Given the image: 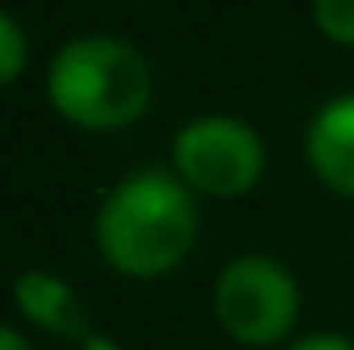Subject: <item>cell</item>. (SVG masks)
<instances>
[{
	"label": "cell",
	"mask_w": 354,
	"mask_h": 350,
	"mask_svg": "<svg viewBox=\"0 0 354 350\" xmlns=\"http://www.w3.org/2000/svg\"><path fill=\"white\" fill-rule=\"evenodd\" d=\"M14 306L32 328H41V333H50V337H63V342L81 346L95 333V328L86 324V315H81V301H77V292H72V283H63L59 274H50V270H23L18 274L14 279Z\"/></svg>",
	"instance_id": "8992f818"
},
{
	"label": "cell",
	"mask_w": 354,
	"mask_h": 350,
	"mask_svg": "<svg viewBox=\"0 0 354 350\" xmlns=\"http://www.w3.org/2000/svg\"><path fill=\"white\" fill-rule=\"evenodd\" d=\"M305 158L323 189H332L337 198H354V95L328 99L310 117Z\"/></svg>",
	"instance_id": "5b68a950"
},
{
	"label": "cell",
	"mask_w": 354,
	"mask_h": 350,
	"mask_svg": "<svg viewBox=\"0 0 354 350\" xmlns=\"http://www.w3.org/2000/svg\"><path fill=\"white\" fill-rule=\"evenodd\" d=\"M211 315L229 342L251 350L278 346L301 319V283L274 256H234L216 279Z\"/></svg>",
	"instance_id": "3957f363"
},
{
	"label": "cell",
	"mask_w": 354,
	"mask_h": 350,
	"mask_svg": "<svg viewBox=\"0 0 354 350\" xmlns=\"http://www.w3.org/2000/svg\"><path fill=\"white\" fill-rule=\"evenodd\" d=\"M45 95L54 113L81 131H126L153 104V72L130 41L90 32L54 50Z\"/></svg>",
	"instance_id": "7a4b0ae2"
},
{
	"label": "cell",
	"mask_w": 354,
	"mask_h": 350,
	"mask_svg": "<svg viewBox=\"0 0 354 350\" xmlns=\"http://www.w3.org/2000/svg\"><path fill=\"white\" fill-rule=\"evenodd\" d=\"M0 350H36V346L27 342V333H18V328L0 324Z\"/></svg>",
	"instance_id": "30bf717a"
},
{
	"label": "cell",
	"mask_w": 354,
	"mask_h": 350,
	"mask_svg": "<svg viewBox=\"0 0 354 350\" xmlns=\"http://www.w3.org/2000/svg\"><path fill=\"white\" fill-rule=\"evenodd\" d=\"M175 175L207 198H247L265 175V140L229 113H202L171 140Z\"/></svg>",
	"instance_id": "277c9868"
},
{
	"label": "cell",
	"mask_w": 354,
	"mask_h": 350,
	"mask_svg": "<svg viewBox=\"0 0 354 350\" xmlns=\"http://www.w3.org/2000/svg\"><path fill=\"white\" fill-rule=\"evenodd\" d=\"M310 14L332 45L354 50V0H310Z\"/></svg>",
	"instance_id": "52a82bcc"
},
{
	"label": "cell",
	"mask_w": 354,
	"mask_h": 350,
	"mask_svg": "<svg viewBox=\"0 0 354 350\" xmlns=\"http://www.w3.org/2000/svg\"><path fill=\"white\" fill-rule=\"evenodd\" d=\"M287 350H354V342L346 333H310L301 342H292Z\"/></svg>",
	"instance_id": "9c48e42d"
},
{
	"label": "cell",
	"mask_w": 354,
	"mask_h": 350,
	"mask_svg": "<svg viewBox=\"0 0 354 350\" xmlns=\"http://www.w3.org/2000/svg\"><path fill=\"white\" fill-rule=\"evenodd\" d=\"M23 68H27V36H23V27L0 9V90L14 86V81L23 77Z\"/></svg>",
	"instance_id": "ba28073f"
},
{
	"label": "cell",
	"mask_w": 354,
	"mask_h": 350,
	"mask_svg": "<svg viewBox=\"0 0 354 350\" xmlns=\"http://www.w3.org/2000/svg\"><path fill=\"white\" fill-rule=\"evenodd\" d=\"M81 350H121V342H113V337H104V333H90L86 342H81Z\"/></svg>",
	"instance_id": "8fae6325"
},
{
	"label": "cell",
	"mask_w": 354,
	"mask_h": 350,
	"mask_svg": "<svg viewBox=\"0 0 354 350\" xmlns=\"http://www.w3.org/2000/svg\"><path fill=\"white\" fill-rule=\"evenodd\" d=\"M198 243V202L175 171H130L104 193L95 247L108 270L126 279H162Z\"/></svg>",
	"instance_id": "6da1fadb"
}]
</instances>
